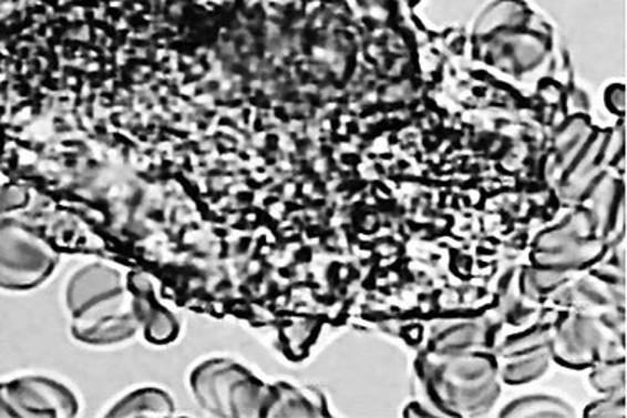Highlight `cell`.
<instances>
[{"instance_id": "15", "label": "cell", "mask_w": 627, "mask_h": 418, "mask_svg": "<svg viewBox=\"0 0 627 418\" xmlns=\"http://www.w3.org/2000/svg\"><path fill=\"white\" fill-rule=\"evenodd\" d=\"M597 187H599V185H597ZM617 187H619V185H617ZM617 187L614 181L607 179L596 191V207H594V211H596L597 215V232H600V234H606V232L609 231V214L614 212Z\"/></svg>"}, {"instance_id": "10", "label": "cell", "mask_w": 627, "mask_h": 418, "mask_svg": "<svg viewBox=\"0 0 627 418\" xmlns=\"http://www.w3.org/2000/svg\"><path fill=\"white\" fill-rule=\"evenodd\" d=\"M174 411V401L158 388H138L122 398L111 410V417H164Z\"/></svg>"}, {"instance_id": "4", "label": "cell", "mask_w": 627, "mask_h": 418, "mask_svg": "<svg viewBox=\"0 0 627 418\" xmlns=\"http://www.w3.org/2000/svg\"><path fill=\"white\" fill-rule=\"evenodd\" d=\"M78 400L68 387L45 377L0 385V417H72Z\"/></svg>"}, {"instance_id": "8", "label": "cell", "mask_w": 627, "mask_h": 418, "mask_svg": "<svg viewBox=\"0 0 627 418\" xmlns=\"http://www.w3.org/2000/svg\"><path fill=\"white\" fill-rule=\"evenodd\" d=\"M132 295H134L135 314H137L138 324L144 327L145 335L158 344L172 340L178 332L177 320L171 312L165 310L162 305L157 304L154 294L147 292V281H134L132 278Z\"/></svg>"}, {"instance_id": "5", "label": "cell", "mask_w": 627, "mask_h": 418, "mask_svg": "<svg viewBox=\"0 0 627 418\" xmlns=\"http://www.w3.org/2000/svg\"><path fill=\"white\" fill-rule=\"evenodd\" d=\"M141 327L132 292H119L74 314L72 332L79 340L105 345L132 337Z\"/></svg>"}, {"instance_id": "16", "label": "cell", "mask_w": 627, "mask_h": 418, "mask_svg": "<svg viewBox=\"0 0 627 418\" xmlns=\"http://www.w3.org/2000/svg\"><path fill=\"white\" fill-rule=\"evenodd\" d=\"M623 375L624 365L619 364L617 367H614L613 365V367H607L604 368V370L597 371V374L594 375L593 381L596 384L597 388H600V390H609V388H614L623 381Z\"/></svg>"}, {"instance_id": "12", "label": "cell", "mask_w": 627, "mask_h": 418, "mask_svg": "<svg viewBox=\"0 0 627 418\" xmlns=\"http://www.w3.org/2000/svg\"><path fill=\"white\" fill-rule=\"evenodd\" d=\"M523 357L511 361L504 368V380L511 384H521V381L533 380L539 377L549 364V351L547 348L536 347V350L523 351Z\"/></svg>"}, {"instance_id": "3", "label": "cell", "mask_w": 627, "mask_h": 418, "mask_svg": "<svg viewBox=\"0 0 627 418\" xmlns=\"http://www.w3.org/2000/svg\"><path fill=\"white\" fill-rule=\"evenodd\" d=\"M55 267V252L24 222L0 217V288L31 290Z\"/></svg>"}, {"instance_id": "13", "label": "cell", "mask_w": 627, "mask_h": 418, "mask_svg": "<svg viewBox=\"0 0 627 418\" xmlns=\"http://www.w3.org/2000/svg\"><path fill=\"white\" fill-rule=\"evenodd\" d=\"M265 414L275 415V417H311L315 408L311 407L308 398L290 388H278L277 391H270V400H268Z\"/></svg>"}, {"instance_id": "11", "label": "cell", "mask_w": 627, "mask_h": 418, "mask_svg": "<svg viewBox=\"0 0 627 418\" xmlns=\"http://www.w3.org/2000/svg\"><path fill=\"white\" fill-rule=\"evenodd\" d=\"M504 417H573L574 410L559 398L527 397L504 408Z\"/></svg>"}, {"instance_id": "9", "label": "cell", "mask_w": 627, "mask_h": 418, "mask_svg": "<svg viewBox=\"0 0 627 418\" xmlns=\"http://www.w3.org/2000/svg\"><path fill=\"white\" fill-rule=\"evenodd\" d=\"M599 344V334L593 322L569 318L557 334L556 351L569 364H586L593 358Z\"/></svg>"}, {"instance_id": "2", "label": "cell", "mask_w": 627, "mask_h": 418, "mask_svg": "<svg viewBox=\"0 0 627 418\" xmlns=\"http://www.w3.org/2000/svg\"><path fill=\"white\" fill-rule=\"evenodd\" d=\"M443 355L430 374L438 400L456 414H483L497 395L494 365L477 355Z\"/></svg>"}, {"instance_id": "18", "label": "cell", "mask_w": 627, "mask_h": 418, "mask_svg": "<svg viewBox=\"0 0 627 418\" xmlns=\"http://www.w3.org/2000/svg\"><path fill=\"white\" fill-rule=\"evenodd\" d=\"M561 278H563L561 272L551 268V271L546 272H533V274H531V284H533L534 287L537 288H551L553 287V285H556L557 282L561 281Z\"/></svg>"}, {"instance_id": "1", "label": "cell", "mask_w": 627, "mask_h": 418, "mask_svg": "<svg viewBox=\"0 0 627 418\" xmlns=\"http://www.w3.org/2000/svg\"><path fill=\"white\" fill-rule=\"evenodd\" d=\"M192 388L205 410L222 417H257L265 414L270 400L268 388L227 358L198 365L192 375Z\"/></svg>"}, {"instance_id": "6", "label": "cell", "mask_w": 627, "mask_h": 418, "mask_svg": "<svg viewBox=\"0 0 627 418\" xmlns=\"http://www.w3.org/2000/svg\"><path fill=\"white\" fill-rule=\"evenodd\" d=\"M586 218L577 215L573 218V224L566 227L556 228L547 232L539 238L536 245V262L543 267L563 271V268L577 267L593 261L600 252L597 242L579 241V237L587 235L589 231H580L579 225Z\"/></svg>"}, {"instance_id": "17", "label": "cell", "mask_w": 627, "mask_h": 418, "mask_svg": "<svg viewBox=\"0 0 627 418\" xmlns=\"http://www.w3.org/2000/svg\"><path fill=\"white\" fill-rule=\"evenodd\" d=\"M624 414H626V407H624L623 398L600 401L589 410L590 417H624Z\"/></svg>"}, {"instance_id": "14", "label": "cell", "mask_w": 627, "mask_h": 418, "mask_svg": "<svg viewBox=\"0 0 627 418\" xmlns=\"http://www.w3.org/2000/svg\"><path fill=\"white\" fill-rule=\"evenodd\" d=\"M484 340L483 330L477 325L464 324L456 325L440 335L436 341V348L440 354H453L464 348H471L473 345H480Z\"/></svg>"}, {"instance_id": "19", "label": "cell", "mask_w": 627, "mask_h": 418, "mask_svg": "<svg viewBox=\"0 0 627 418\" xmlns=\"http://www.w3.org/2000/svg\"><path fill=\"white\" fill-rule=\"evenodd\" d=\"M544 335L543 334H531L527 337L521 338V340L514 341V344L510 345V348L504 350V354L513 355L520 354V351L530 350L533 345H539L543 341Z\"/></svg>"}, {"instance_id": "7", "label": "cell", "mask_w": 627, "mask_h": 418, "mask_svg": "<svg viewBox=\"0 0 627 418\" xmlns=\"http://www.w3.org/2000/svg\"><path fill=\"white\" fill-rule=\"evenodd\" d=\"M125 290L124 278L117 268L105 264H91L79 268L68 285L69 310L72 315L82 308Z\"/></svg>"}]
</instances>
